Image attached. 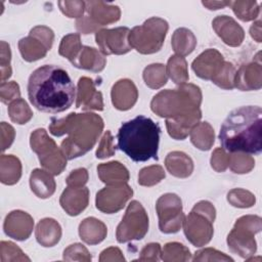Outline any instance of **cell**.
<instances>
[{"label":"cell","mask_w":262,"mask_h":262,"mask_svg":"<svg viewBox=\"0 0 262 262\" xmlns=\"http://www.w3.org/2000/svg\"><path fill=\"white\" fill-rule=\"evenodd\" d=\"M29 34L34 35L40 39L46 45L48 50L51 49L54 41V33L50 28L46 26H36L30 31Z\"/></svg>","instance_id":"cell-53"},{"label":"cell","mask_w":262,"mask_h":262,"mask_svg":"<svg viewBox=\"0 0 262 262\" xmlns=\"http://www.w3.org/2000/svg\"><path fill=\"white\" fill-rule=\"evenodd\" d=\"M1 129V150L4 151L5 149L9 148L12 144L14 137H15V130L14 128L6 122H1L0 124Z\"/></svg>","instance_id":"cell-54"},{"label":"cell","mask_w":262,"mask_h":262,"mask_svg":"<svg viewBox=\"0 0 262 262\" xmlns=\"http://www.w3.org/2000/svg\"><path fill=\"white\" fill-rule=\"evenodd\" d=\"M0 261L15 262V261H31V259L12 242L2 241L0 243Z\"/></svg>","instance_id":"cell-42"},{"label":"cell","mask_w":262,"mask_h":262,"mask_svg":"<svg viewBox=\"0 0 262 262\" xmlns=\"http://www.w3.org/2000/svg\"><path fill=\"white\" fill-rule=\"evenodd\" d=\"M133 189L127 183L106 185L96 193V208L105 214H114L122 210L132 198Z\"/></svg>","instance_id":"cell-13"},{"label":"cell","mask_w":262,"mask_h":262,"mask_svg":"<svg viewBox=\"0 0 262 262\" xmlns=\"http://www.w3.org/2000/svg\"><path fill=\"white\" fill-rule=\"evenodd\" d=\"M30 145L37 154L39 162L44 170L52 175H59L67 167V157L55 141L49 137L43 128L34 130L30 136Z\"/></svg>","instance_id":"cell-9"},{"label":"cell","mask_w":262,"mask_h":262,"mask_svg":"<svg viewBox=\"0 0 262 262\" xmlns=\"http://www.w3.org/2000/svg\"><path fill=\"white\" fill-rule=\"evenodd\" d=\"M112 103L119 111H128L134 106L138 98V90L133 81L121 79L117 81L111 91Z\"/></svg>","instance_id":"cell-19"},{"label":"cell","mask_w":262,"mask_h":262,"mask_svg":"<svg viewBox=\"0 0 262 262\" xmlns=\"http://www.w3.org/2000/svg\"><path fill=\"white\" fill-rule=\"evenodd\" d=\"M224 62L223 55L217 49L209 48L192 61L191 69L199 78L212 81L220 73Z\"/></svg>","instance_id":"cell-14"},{"label":"cell","mask_w":262,"mask_h":262,"mask_svg":"<svg viewBox=\"0 0 262 262\" xmlns=\"http://www.w3.org/2000/svg\"><path fill=\"white\" fill-rule=\"evenodd\" d=\"M31 190L40 199L50 198L56 188L55 180L51 173L44 169H34L30 175Z\"/></svg>","instance_id":"cell-25"},{"label":"cell","mask_w":262,"mask_h":262,"mask_svg":"<svg viewBox=\"0 0 262 262\" xmlns=\"http://www.w3.org/2000/svg\"><path fill=\"white\" fill-rule=\"evenodd\" d=\"M88 177V171L85 168H78L70 173L66 182L70 187H83L87 183Z\"/></svg>","instance_id":"cell-52"},{"label":"cell","mask_w":262,"mask_h":262,"mask_svg":"<svg viewBox=\"0 0 262 262\" xmlns=\"http://www.w3.org/2000/svg\"><path fill=\"white\" fill-rule=\"evenodd\" d=\"M168 29L169 25L164 18L149 17L130 30V46L141 54L156 53L162 49Z\"/></svg>","instance_id":"cell-8"},{"label":"cell","mask_w":262,"mask_h":262,"mask_svg":"<svg viewBox=\"0 0 262 262\" xmlns=\"http://www.w3.org/2000/svg\"><path fill=\"white\" fill-rule=\"evenodd\" d=\"M142 78L145 85L150 89H160L168 81L166 66L163 63L148 64L143 70Z\"/></svg>","instance_id":"cell-34"},{"label":"cell","mask_w":262,"mask_h":262,"mask_svg":"<svg viewBox=\"0 0 262 262\" xmlns=\"http://www.w3.org/2000/svg\"><path fill=\"white\" fill-rule=\"evenodd\" d=\"M228 167L233 173L246 174L254 169L255 160L252 156L246 152H230Z\"/></svg>","instance_id":"cell-39"},{"label":"cell","mask_w":262,"mask_h":262,"mask_svg":"<svg viewBox=\"0 0 262 262\" xmlns=\"http://www.w3.org/2000/svg\"><path fill=\"white\" fill-rule=\"evenodd\" d=\"M191 259L193 261H234L228 255L213 248H205L196 251Z\"/></svg>","instance_id":"cell-45"},{"label":"cell","mask_w":262,"mask_h":262,"mask_svg":"<svg viewBox=\"0 0 262 262\" xmlns=\"http://www.w3.org/2000/svg\"><path fill=\"white\" fill-rule=\"evenodd\" d=\"M8 116L13 123L24 125L33 118V112L25 99L18 98L8 104Z\"/></svg>","instance_id":"cell-38"},{"label":"cell","mask_w":262,"mask_h":262,"mask_svg":"<svg viewBox=\"0 0 262 262\" xmlns=\"http://www.w3.org/2000/svg\"><path fill=\"white\" fill-rule=\"evenodd\" d=\"M20 98L19 85L14 81L2 82L0 85V99L3 103L9 104L11 101Z\"/></svg>","instance_id":"cell-49"},{"label":"cell","mask_w":262,"mask_h":262,"mask_svg":"<svg viewBox=\"0 0 262 262\" xmlns=\"http://www.w3.org/2000/svg\"><path fill=\"white\" fill-rule=\"evenodd\" d=\"M166 174L164 168L160 165H151L142 168L138 173V183L142 186H154L160 183Z\"/></svg>","instance_id":"cell-40"},{"label":"cell","mask_w":262,"mask_h":262,"mask_svg":"<svg viewBox=\"0 0 262 262\" xmlns=\"http://www.w3.org/2000/svg\"><path fill=\"white\" fill-rule=\"evenodd\" d=\"M62 259L66 261H83V262H89L92 259V256L90 255L88 249L83 246L82 244L76 243L73 245H70L68 248L64 249Z\"/></svg>","instance_id":"cell-44"},{"label":"cell","mask_w":262,"mask_h":262,"mask_svg":"<svg viewBox=\"0 0 262 262\" xmlns=\"http://www.w3.org/2000/svg\"><path fill=\"white\" fill-rule=\"evenodd\" d=\"M217 36L228 46L237 47L245 39L244 29L228 15H218L212 21Z\"/></svg>","instance_id":"cell-17"},{"label":"cell","mask_w":262,"mask_h":262,"mask_svg":"<svg viewBox=\"0 0 262 262\" xmlns=\"http://www.w3.org/2000/svg\"><path fill=\"white\" fill-rule=\"evenodd\" d=\"M103 120L94 113H71L61 119H51L49 132L54 136L68 137L60 148L68 160L84 156L97 142L103 130Z\"/></svg>","instance_id":"cell-3"},{"label":"cell","mask_w":262,"mask_h":262,"mask_svg":"<svg viewBox=\"0 0 262 262\" xmlns=\"http://www.w3.org/2000/svg\"><path fill=\"white\" fill-rule=\"evenodd\" d=\"M21 177V163L13 155H4L0 157V181L6 185H13Z\"/></svg>","instance_id":"cell-30"},{"label":"cell","mask_w":262,"mask_h":262,"mask_svg":"<svg viewBox=\"0 0 262 262\" xmlns=\"http://www.w3.org/2000/svg\"><path fill=\"white\" fill-rule=\"evenodd\" d=\"M60 224L53 218H44L40 220L35 229V236L42 247L50 248L55 246L61 237Z\"/></svg>","instance_id":"cell-23"},{"label":"cell","mask_w":262,"mask_h":262,"mask_svg":"<svg viewBox=\"0 0 262 262\" xmlns=\"http://www.w3.org/2000/svg\"><path fill=\"white\" fill-rule=\"evenodd\" d=\"M219 140L228 152L259 155L262 151V110L248 105L232 111L219 132Z\"/></svg>","instance_id":"cell-2"},{"label":"cell","mask_w":262,"mask_h":262,"mask_svg":"<svg viewBox=\"0 0 262 262\" xmlns=\"http://www.w3.org/2000/svg\"><path fill=\"white\" fill-rule=\"evenodd\" d=\"M116 152V146L114 144V137L110 130H106L102 135L95 156L97 159H106L114 156Z\"/></svg>","instance_id":"cell-48"},{"label":"cell","mask_w":262,"mask_h":262,"mask_svg":"<svg viewBox=\"0 0 262 262\" xmlns=\"http://www.w3.org/2000/svg\"><path fill=\"white\" fill-rule=\"evenodd\" d=\"M28 96L38 111L57 114L71 107L76 98V88L66 70L45 64L30 75Z\"/></svg>","instance_id":"cell-1"},{"label":"cell","mask_w":262,"mask_h":262,"mask_svg":"<svg viewBox=\"0 0 262 262\" xmlns=\"http://www.w3.org/2000/svg\"><path fill=\"white\" fill-rule=\"evenodd\" d=\"M107 234L106 225L95 217L85 218L79 224L80 238L87 245L100 244Z\"/></svg>","instance_id":"cell-24"},{"label":"cell","mask_w":262,"mask_h":262,"mask_svg":"<svg viewBox=\"0 0 262 262\" xmlns=\"http://www.w3.org/2000/svg\"><path fill=\"white\" fill-rule=\"evenodd\" d=\"M227 202L235 208H251L256 203L255 195L244 188H233L227 193Z\"/></svg>","instance_id":"cell-41"},{"label":"cell","mask_w":262,"mask_h":262,"mask_svg":"<svg viewBox=\"0 0 262 262\" xmlns=\"http://www.w3.org/2000/svg\"><path fill=\"white\" fill-rule=\"evenodd\" d=\"M166 73L175 84H185L189 79L186 59L176 54L170 56L166 66Z\"/></svg>","instance_id":"cell-33"},{"label":"cell","mask_w":262,"mask_h":262,"mask_svg":"<svg viewBox=\"0 0 262 262\" xmlns=\"http://www.w3.org/2000/svg\"><path fill=\"white\" fill-rule=\"evenodd\" d=\"M60 11L70 18H80L85 12V1H58Z\"/></svg>","instance_id":"cell-47"},{"label":"cell","mask_w":262,"mask_h":262,"mask_svg":"<svg viewBox=\"0 0 262 262\" xmlns=\"http://www.w3.org/2000/svg\"><path fill=\"white\" fill-rule=\"evenodd\" d=\"M250 35L251 37L260 43L262 41V33H261V19L258 18L256 21L253 23V25L250 28Z\"/></svg>","instance_id":"cell-57"},{"label":"cell","mask_w":262,"mask_h":262,"mask_svg":"<svg viewBox=\"0 0 262 262\" xmlns=\"http://www.w3.org/2000/svg\"><path fill=\"white\" fill-rule=\"evenodd\" d=\"M161 259L165 262H183L191 260V254L184 245L172 242L167 243L161 251Z\"/></svg>","instance_id":"cell-36"},{"label":"cell","mask_w":262,"mask_h":262,"mask_svg":"<svg viewBox=\"0 0 262 262\" xmlns=\"http://www.w3.org/2000/svg\"><path fill=\"white\" fill-rule=\"evenodd\" d=\"M202 98L199 86L185 83L175 89H166L157 93L150 101V108L161 118L178 119L200 113Z\"/></svg>","instance_id":"cell-5"},{"label":"cell","mask_w":262,"mask_h":262,"mask_svg":"<svg viewBox=\"0 0 262 262\" xmlns=\"http://www.w3.org/2000/svg\"><path fill=\"white\" fill-rule=\"evenodd\" d=\"M191 143L201 150H209L215 141L213 127L208 122H199L189 132Z\"/></svg>","instance_id":"cell-32"},{"label":"cell","mask_w":262,"mask_h":262,"mask_svg":"<svg viewBox=\"0 0 262 262\" xmlns=\"http://www.w3.org/2000/svg\"><path fill=\"white\" fill-rule=\"evenodd\" d=\"M216 218V209L209 201H200L185 216L182 227L188 242L194 247L209 244L214 234L213 223Z\"/></svg>","instance_id":"cell-6"},{"label":"cell","mask_w":262,"mask_h":262,"mask_svg":"<svg viewBox=\"0 0 262 262\" xmlns=\"http://www.w3.org/2000/svg\"><path fill=\"white\" fill-rule=\"evenodd\" d=\"M201 118L202 112L178 119H166V128L168 134L173 139L183 140L188 136L192 127L200 122Z\"/></svg>","instance_id":"cell-28"},{"label":"cell","mask_w":262,"mask_h":262,"mask_svg":"<svg viewBox=\"0 0 262 262\" xmlns=\"http://www.w3.org/2000/svg\"><path fill=\"white\" fill-rule=\"evenodd\" d=\"M76 29L80 34H91V33H96L97 31L100 30L87 15H84L80 18L77 19L76 21Z\"/></svg>","instance_id":"cell-55"},{"label":"cell","mask_w":262,"mask_h":262,"mask_svg":"<svg viewBox=\"0 0 262 262\" xmlns=\"http://www.w3.org/2000/svg\"><path fill=\"white\" fill-rule=\"evenodd\" d=\"M129 34L130 29L127 27L100 29L95 33V42L102 54L122 55L132 49L129 43Z\"/></svg>","instance_id":"cell-12"},{"label":"cell","mask_w":262,"mask_h":262,"mask_svg":"<svg viewBox=\"0 0 262 262\" xmlns=\"http://www.w3.org/2000/svg\"><path fill=\"white\" fill-rule=\"evenodd\" d=\"M161 245L158 243H149L147 245H145L140 253H139V257L138 260L139 261H152V262H157L161 259Z\"/></svg>","instance_id":"cell-51"},{"label":"cell","mask_w":262,"mask_h":262,"mask_svg":"<svg viewBox=\"0 0 262 262\" xmlns=\"http://www.w3.org/2000/svg\"><path fill=\"white\" fill-rule=\"evenodd\" d=\"M100 262L106 261H125V258L121 252V250L117 247H110L103 250L99 256Z\"/></svg>","instance_id":"cell-56"},{"label":"cell","mask_w":262,"mask_h":262,"mask_svg":"<svg viewBox=\"0 0 262 262\" xmlns=\"http://www.w3.org/2000/svg\"><path fill=\"white\" fill-rule=\"evenodd\" d=\"M72 64L78 69L99 73L104 69L106 58L104 54H102L96 48L83 46Z\"/></svg>","instance_id":"cell-22"},{"label":"cell","mask_w":262,"mask_h":262,"mask_svg":"<svg viewBox=\"0 0 262 262\" xmlns=\"http://www.w3.org/2000/svg\"><path fill=\"white\" fill-rule=\"evenodd\" d=\"M210 164L213 170L216 172H224L228 168L229 164V154L222 147H217L214 149L211 156Z\"/></svg>","instance_id":"cell-50"},{"label":"cell","mask_w":262,"mask_h":262,"mask_svg":"<svg viewBox=\"0 0 262 262\" xmlns=\"http://www.w3.org/2000/svg\"><path fill=\"white\" fill-rule=\"evenodd\" d=\"M148 216L143 206L138 201L128 205L122 221L116 231L118 243L124 244L131 241L142 239L148 231Z\"/></svg>","instance_id":"cell-10"},{"label":"cell","mask_w":262,"mask_h":262,"mask_svg":"<svg viewBox=\"0 0 262 262\" xmlns=\"http://www.w3.org/2000/svg\"><path fill=\"white\" fill-rule=\"evenodd\" d=\"M82 47L83 45L81 43L80 34L78 33L68 34L64 37H62L60 41V44L58 47V53L59 55L69 59V61L72 63L77 57V55L79 54Z\"/></svg>","instance_id":"cell-37"},{"label":"cell","mask_w":262,"mask_h":262,"mask_svg":"<svg viewBox=\"0 0 262 262\" xmlns=\"http://www.w3.org/2000/svg\"><path fill=\"white\" fill-rule=\"evenodd\" d=\"M99 179L106 185L127 183L130 175L127 168L118 161L102 163L97 166Z\"/></svg>","instance_id":"cell-27"},{"label":"cell","mask_w":262,"mask_h":262,"mask_svg":"<svg viewBox=\"0 0 262 262\" xmlns=\"http://www.w3.org/2000/svg\"><path fill=\"white\" fill-rule=\"evenodd\" d=\"M59 204L68 215L78 216L89 204V189L85 186H68L59 198Z\"/></svg>","instance_id":"cell-21"},{"label":"cell","mask_w":262,"mask_h":262,"mask_svg":"<svg viewBox=\"0 0 262 262\" xmlns=\"http://www.w3.org/2000/svg\"><path fill=\"white\" fill-rule=\"evenodd\" d=\"M235 74H236V69L235 67L229 62V61H225L223 64L222 70L220 71V73L212 80V82L222 88V89H226V90H231L234 88V80H235Z\"/></svg>","instance_id":"cell-43"},{"label":"cell","mask_w":262,"mask_h":262,"mask_svg":"<svg viewBox=\"0 0 262 262\" xmlns=\"http://www.w3.org/2000/svg\"><path fill=\"white\" fill-rule=\"evenodd\" d=\"M6 235L16 241H26L34 229L33 217L21 210H14L8 213L3 223Z\"/></svg>","instance_id":"cell-15"},{"label":"cell","mask_w":262,"mask_h":262,"mask_svg":"<svg viewBox=\"0 0 262 262\" xmlns=\"http://www.w3.org/2000/svg\"><path fill=\"white\" fill-rule=\"evenodd\" d=\"M160 133V126L150 118L137 116L120 127L118 147L134 162L158 161Z\"/></svg>","instance_id":"cell-4"},{"label":"cell","mask_w":262,"mask_h":262,"mask_svg":"<svg viewBox=\"0 0 262 262\" xmlns=\"http://www.w3.org/2000/svg\"><path fill=\"white\" fill-rule=\"evenodd\" d=\"M262 87V66L260 59L243 64L236 71L234 88L242 91L259 90Z\"/></svg>","instance_id":"cell-20"},{"label":"cell","mask_w":262,"mask_h":262,"mask_svg":"<svg viewBox=\"0 0 262 262\" xmlns=\"http://www.w3.org/2000/svg\"><path fill=\"white\" fill-rule=\"evenodd\" d=\"M11 51L10 46L5 41H1V52H0V71H1V83L6 82L12 74L11 66Z\"/></svg>","instance_id":"cell-46"},{"label":"cell","mask_w":262,"mask_h":262,"mask_svg":"<svg viewBox=\"0 0 262 262\" xmlns=\"http://www.w3.org/2000/svg\"><path fill=\"white\" fill-rule=\"evenodd\" d=\"M103 99L100 91L96 90L91 78L82 77L78 81L76 107L83 111H103Z\"/></svg>","instance_id":"cell-16"},{"label":"cell","mask_w":262,"mask_h":262,"mask_svg":"<svg viewBox=\"0 0 262 262\" xmlns=\"http://www.w3.org/2000/svg\"><path fill=\"white\" fill-rule=\"evenodd\" d=\"M229 6L237 18L243 21L255 20L260 15V6L253 0L230 1Z\"/></svg>","instance_id":"cell-35"},{"label":"cell","mask_w":262,"mask_h":262,"mask_svg":"<svg viewBox=\"0 0 262 262\" xmlns=\"http://www.w3.org/2000/svg\"><path fill=\"white\" fill-rule=\"evenodd\" d=\"M196 38L194 34L186 28H178L174 31L171 38V46L176 55L186 56L190 54L196 46Z\"/></svg>","instance_id":"cell-31"},{"label":"cell","mask_w":262,"mask_h":262,"mask_svg":"<svg viewBox=\"0 0 262 262\" xmlns=\"http://www.w3.org/2000/svg\"><path fill=\"white\" fill-rule=\"evenodd\" d=\"M86 15L98 27L114 24L121 17L120 7L103 1H85Z\"/></svg>","instance_id":"cell-18"},{"label":"cell","mask_w":262,"mask_h":262,"mask_svg":"<svg viewBox=\"0 0 262 262\" xmlns=\"http://www.w3.org/2000/svg\"><path fill=\"white\" fill-rule=\"evenodd\" d=\"M230 1H202V4L210 10L222 9L226 6H229Z\"/></svg>","instance_id":"cell-58"},{"label":"cell","mask_w":262,"mask_h":262,"mask_svg":"<svg viewBox=\"0 0 262 262\" xmlns=\"http://www.w3.org/2000/svg\"><path fill=\"white\" fill-rule=\"evenodd\" d=\"M167 171L177 178H187L192 174L193 162L183 151L174 150L169 152L165 159Z\"/></svg>","instance_id":"cell-26"},{"label":"cell","mask_w":262,"mask_h":262,"mask_svg":"<svg viewBox=\"0 0 262 262\" xmlns=\"http://www.w3.org/2000/svg\"><path fill=\"white\" fill-rule=\"evenodd\" d=\"M18 49L21 57L28 62H33L45 57L48 51L46 45L31 34L18 41Z\"/></svg>","instance_id":"cell-29"},{"label":"cell","mask_w":262,"mask_h":262,"mask_svg":"<svg viewBox=\"0 0 262 262\" xmlns=\"http://www.w3.org/2000/svg\"><path fill=\"white\" fill-rule=\"evenodd\" d=\"M261 228L262 219L260 216L245 215L239 217L226 238L229 251L246 260L253 257L257 251L255 234L260 232Z\"/></svg>","instance_id":"cell-7"},{"label":"cell","mask_w":262,"mask_h":262,"mask_svg":"<svg viewBox=\"0 0 262 262\" xmlns=\"http://www.w3.org/2000/svg\"><path fill=\"white\" fill-rule=\"evenodd\" d=\"M159 228L163 233H176L182 227L185 215L181 199L172 192L161 195L156 204Z\"/></svg>","instance_id":"cell-11"}]
</instances>
